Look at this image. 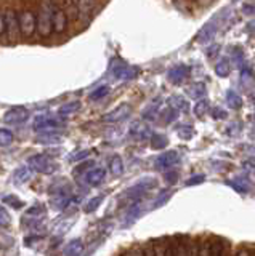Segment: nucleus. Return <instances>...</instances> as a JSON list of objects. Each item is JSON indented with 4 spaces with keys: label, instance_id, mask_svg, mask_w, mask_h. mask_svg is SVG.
<instances>
[{
    "label": "nucleus",
    "instance_id": "nucleus-40",
    "mask_svg": "<svg viewBox=\"0 0 255 256\" xmlns=\"http://www.w3.org/2000/svg\"><path fill=\"white\" fill-rule=\"evenodd\" d=\"M7 32V26H5V13L0 10V36H4Z\"/></svg>",
    "mask_w": 255,
    "mask_h": 256
},
{
    "label": "nucleus",
    "instance_id": "nucleus-41",
    "mask_svg": "<svg viewBox=\"0 0 255 256\" xmlns=\"http://www.w3.org/2000/svg\"><path fill=\"white\" fill-rule=\"evenodd\" d=\"M143 253H145V256H154V246H153V240L143 248Z\"/></svg>",
    "mask_w": 255,
    "mask_h": 256
},
{
    "label": "nucleus",
    "instance_id": "nucleus-43",
    "mask_svg": "<svg viewBox=\"0 0 255 256\" xmlns=\"http://www.w3.org/2000/svg\"><path fill=\"white\" fill-rule=\"evenodd\" d=\"M234 256H252V253H250V252H247L245 248H239Z\"/></svg>",
    "mask_w": 255,
    "mask_h": 256
},
{
    "label": "nucleus",
    "instance_id": "nucleus-6",
    "mask_svg": "<svg viewBox=\"0 0 255 256\" xmlns=\"http://www.w3.org/2000/svg\"><path fill=\"white\" fill-rule=\"evenodd\" d=\"M28 165H29L31 170L37 172V173H52L55 168H57L53 165L52 160L44 154H37V156L29 157Z\"/></svg>",
    "mask_w": 255,
    "mask_h": 256
},
{
    "label": "nucleus",
    "instance_id": "nucleus-3",
    "mask_svg": "<svg viewBox=\"0 0 255 256\" xmlns=\"http://www.w3.org/2000/svg\"><path fill=\"white\" fill-rule=\"evenodd\" d=\"M170 248L173 256H193L194 242L188 236H177L170 238Z\"/></svg>",
    "mask_w": 255,
    "mask_h": 256
},
{
    "label": "nucleus",
    "instance_id": "nucleus-30",
    "mask_svg": "<svg viewBox=\"0 0 255 256\" xmlns=\"http://www.w3.org/2000/svg\"><path fill=\"white\" fill-rule=\"evenodd\" d=\"M151 144H153L154 149H164L167 144V138L164 134H154L153 140H151Z\"/></svg>",
    "mask_w": 255,
    "mask_h": 256
},
{
    "label": "nucleus",
    "instance_id": "nucleus-42",
    "mask_svg": "<svg viewBox=\"0 0 255 256\" xmlns=\"http://www.w3.org/2000/svg\"><path fill=\"white\" fill-rule=\"evenodd\" d=\"M212 116L215 117V118H226V112L223 110V109H213V112H212Z\"/></svg>",
    "mask_w": 255,
    "mask_h": 256
},
{
    "label": "nucleus",
    "instance_id": "nucleus-12",
    "mask_svg": "<svg viewBox=\"0 0 255 256\" xmlns=\"http://www.w3.org/2000/svg\"><path fill=\"white\" fill-rule=\"evenodd\" d=\"M105 176H106L105 168L95 166L85 173V182L90 184V186H98V184H101L103 181H105Z\"/></svg>",
    "mask_w": 255,
    "mask_h": 256
},
{
    "label": "nucleus",
    "instance_id": "nucleus-36",
    "mask_svg": "<svg viewBox=\"0 0 255 256\" xmlns=\"http://www.w3.org/2000/svg\"><path fill=\"white\" fill-rule=\"evenodd\" d=\"M220 52V45H217V44H213V45H210L209 48H207V52H205V56L209 60H212V58H215L217 56V53Z\"/></svg>",
    "mask_w": 255,
    "mask_h": 256
},
{
    "label": "nucleus",
    "instance_id": "nucleus-34",
    "mask_svg": "<svg viewBox=\"0 0 255 256\" xmlns=\"http://www.w3.org/2000/svg\"><path fill=\"white\" fill-rule=\"evenodd\" d=\"M100 204H101V197H95V198H92L90 202L85 205L84 210H85L87 213H92V212H95V210H97V208L100 206Z\"/></svg>",
    "mask_w": 255,
    "mask_h": 256
},
{
    "label": "nucleus",
    "instance_id": "nucleus-11",
    "mask_svg": "<svg viewBox=\"0 0 255 256\" xmlns=\"http://www.w3.org/2000/svg\"><path fill=\"white\" fill-rule=\"evenodd\" d=\"M188 76H189V68L185 66V64H180V66H175V68H172L169 70V74H167V78H169L170 84L180 85V84H183L188 78Z\"/></svg>",
    "mask_w": 255,
    "mask_h": 256
},
{
    "label": "nucleus",
    "instance_id": "nucleus-33",
    "mask_svg": "<svg viewBox=\"0 0 255 256\" xmlns=\"http://www.w3.org/2000/svg\"><path fill=\"white\" fill-rule=\"evenodd\" d=\"M157 109H159V101L154 104H149V106L145 109V112H143V117L145 118H154L156 117V112H157Z\"/></svg>",
    "mask_w": 255,
    "mask_h": 256
},
{
    "label": "nucleus",
    "instance_id": "nucleus-27",
    "mask_svg": "<svg viewBox=\"0 0 255 256\" xmlns=\"http://www.w3.org/2000/svg\"><path fill=\"white\" fill-rule=\"evenodd\" d=\"M15 140V134L7 130V128H0V146H10Z\"/></svg>",
    "mask_w": 255,
    "mask_h": 256
},
{
    "label": "nucleus",
    "instance_id": "nucleus-25",
    "mask_svg": "<svg viewBox=\"0 0 255 256\" xmlns=\"http://www.w3.org/2000/svg\"><path fill=\"white\" fill-rule=\"evenodd\" d=\"M226 102H228L229 108L239 109V108L242 106V98L236 92H228V94H226Z\"/></svg>",
    "mask_w": 255,
    "mask_h": 256
},
{
    "label": "nucleus",
    "instance_id": "nucleus-28",
    "mask_svg": "<svg viewBox=\"0 0 255 256\" xmlns=\"http://www.w3.org/2000/svg\"><path fill=\"white\" fill-rule=\"evenodd\" d=\"M13 178H15V181H17V182H25V181H28L31 178V172L28 170V168L21 166V168H18L17 172H15Z\"/></svg>",
    "mask_w": 255,
    "mask_h": 256
},
{
    "label": "nucleus",
    "instance_id": "nucleus-23",
    "mask_svg": "<svg viewBox=\"0 0 255 256\" xmlns=\"http://www.w3.org/2000/svg\"><path fill=\"white\" fill-rule=\"evenodd\" d=\"M109 170H111V173H113L114 176H121L122 172H124L122 158L119 157V156H114L113 158H111V162H109Z\"/></svg>",
    "mask_w": 255,
    "mask_h": 256
},
{
    "label": "nucleus",
    "instance_id": "nucleus-13",
    "mask_svg": "<svg viewBox=\"0 0 255 256\" xmlns=\"http://www.w3.org/2000/svg\"><path fill=\"white\" fill-rule=\"evenodd\" d=\"M42 216H44V208L41 205L39 206L36 205L33 208H29V210L25 213V216H23V226H26V228L34 226V224L37 222V220L42 218Z\"/></svg>",
    "mask_w": 255,
    "mask_h": 256
},
{
    "label": "nucleus",
    "instance_id": "nucleus-1",
    "mask_svg": "<svg viewBox=\"0 0 255 256\" xmlns=\"http://www.w3.org/2000/svg\"><path fill=\"white\" fill-rule=\"evenodd\" d=\"M53 0H41V8L37 12V32L39 36L47 38L53 32V12H55Z\"/></svg>",
    "mask_w": 255,
    "mask_h": 256
},
{
    "label": "nucleus",
    "instance_id": "nucleus-5",
    "mask_svg": "<svg viewBox=\"0 0 255 256\" xmlns=\"http://www.w3.org/2000/svg\"><path fill=\"white\" fill-rule=\"evenodd\" d=\"M29 118V110L23 106H17V108H12L5 112L4 116V122L7 125H13V126H18V125H23L26 124Z\"/></svg>",
    "mask_w": 255,
    "mask_h": 256
},
{
    "label": "nucleus",
    "instance_id": "nucleus-35",
    "mask_svg": "<svg viewBox=\"0 0 255 256\" xmlns=\"http://www.w3.org/2000/svg\"><path fill=\"white\" fill-rule=\"evenodd\" d=\"M193 128L191 126H181L178 128V134H180V138H185V140H189L191 136H193Z\"/></svg>",
    "mask_w": 255,
    "mask_h": 256
},
{
    "label": "nucleus",
    "instance_id": "nucleus-20",
    "mask_svg": "<svg viewBox=\"0 0 255 256\" xmlns=\"http://www.w3.org/2000/svg\"><path fill=\"white\" fill-rule=\"evenodd\" d=\"M84 253V244L81 240H73L65 248V256H81Z\"/></svg>",
    "mask_w": 255,
    "mask_h": 256
},
{
    "label": "nucleus",
    "instance_id": "nucleus-39",
    "mask_svg": "<svg viewBox=\"0 0 255 256\" xmlns=\"http://www.w3.org/2000/svg\"><path fill=\"white\" fill-rule=\"evenodd\" d=\"M121 256H145V253H143V250H140V248H133V250L124 252Z\"/></svg>",
    "mask_w": 255,
    "mask_h": 256
},
{
    "label": "nucleus",
    "instance_id": "nucleus-2",
    "mask_svg": "<svg viewBox=\"0 0 255 256\" xmlns=\"http://www.w3.org/2000/svg\"><path fill=\"white\" fill-rule=\"evenodd\" d=\"M18 20H20V30H21V37L31 38L36 32H37V16L33 10H21L18 13Z\"/></svg>",
    "mask_w": 255,
    "mask_h": 256
},
{
    "label": "nucleus",
    "instance_id": "nucleus-44",
    "mask_svg": "<svg viewBox=\"0 0 255 256\" xmlns=\"http://www.w3.org/2000/svg\"><path fill=\"white\" fill-rule=\"evenodd\" d=\"M202 181H204L202 176H197V178H191L186 184H188V186H191V184H197V182H202Z\"/></svg>",
    "mask_w": 255,
    "mask_h": 256
},
{
    "label": "nucleus",
    "instance_id": "nucleus-21",
    "mask_svg": "<svg viewBox=\"0 0 255 256\" xmlns=\"http://www.w3.org/2000/svg\"><path fill=\"white\" fill-rule=\"evenodd\" d=\"M186 93H188L193 100H201L202 96L207 93V88H205V85H204V84L196 82V84H193V85H191V86L188 88Z\"/></svg>",
    "mask_w": 255,
    "mask_h": 256
},
{
    "label": "nucleus",
    "instance_id": "nucleus-10",
    "mask_svg": "<svg viewBox=\"0 0 255 256\" xmlns=\"http://www.w3.org/2000/svg\"><path fill=\"white\" fill-rule=\"evenodd\" d=\"M68 13L63 10L60 6H55V12H53V32L57 34H63L66 29H68Z\"/></svg>",
    "mask_w": 255,
    "mask_h": 256
},
{
    "label": "nucleus",
    "instance_id": "nucleus-19",
    "mask_svg": "<svg viewBox=\"0 0 255 256\" xmlns=\"http://www.w3.org/2000/svg\"><path fill=\"white\" fill-rule=\"evenodd\" d=\"M215 32H217V29H215V22L210 21V22H207L201 30H199V34H197L196 40H197L199 44H204V42H207V40H210V38L215 36Z\"/></svg>",
    "mask_w": 255,
    "mask_h": 256
},
{
    "label": "nucleus",
    "instance_id": "nucleus-24",
    "mask_svg": "<svg viewBox=\"0 0 255 256\" xmlns=\"http://www.w3.org/2000/svg\"><path fill=\"white\" fill-rule=\"evenodd\" d=\"M231 72V66H229V61L228 60H220V62H217V66H215V74L218 77L225 78L229 76Z\"/></svg>",
    "mask_w": 255,
    "mask_h": 256
},
{
    "label": "nucleus",
    "instance_id": "nucleus-18",
    "mask_svg": "<svg viewBox=\"0 0 255 256\" xmlns=\"http://www.w3.org/2000/svg\"><path fill=\"white\" fill-rule=\"evenodd\" d=\"M130 134L138 140H146L151 136V132H149V126L143 122H133L130 125Z\"/></svg>",
    "mask_w": 255,
    "mask_h": 256
},
{
    "label": "nucleus",
    "instance_id": "nucleus-22",
    "mask_svg": "<svg viewBox=\"0 0 255 256\" xmlns=\"http://www.w3.org/2000/svg\"><path fill=\"white\" fill-rule=\"evenodd\" d=\"M79 109H81V102H79V101H73V102L65 104V106H61L60 110H58V114H60L61 117H68V116L76 114V112H77Z\"/></svg>",
    "mask_w": 255,
    "mask_h": 256
},
{
    "label": "nucleus",
    "instance_id": "nucleus-4",
    "mask_svg": "<svg viewBox=\"0 0 255 256\" xmlns=\"http://www.w3.org/2000/svg\"><path fill=\"white\" fill-rule=\"evenodd\" d=\"M111 74L119 80H132L138 76V69L127 66L121 60H114L113 64H111Z\"/></svg>",
    "mask_w": 255,
    "mask_h": 256
},
{
    "label": "nucleus",
    "instance_id": "nucleus-17",
    "mask_svg": "<svg viewBox=\"0 0 255 256\" xmlns=\"http://www.w3.org/2000/svg\"><path fill=\"white\" fill-rule=\"evenodd\" d=\"M209 256H228V244L223 238L213 237Z\"/></svg>",
    "mask_w": 255,
    "mask_h": 256
},
{
    "label": "nucleus",
    "instance_id": "nucleus-14",
    "mask_svg": "<svg viewBox=\"0 0 255 256\" xmlns=\"http://www.w3.org/2000/svg\"><path fill=\"white\" fill-rule=\"evenodd\" d=\"M177 162H178V154L175 150H169V152H165V154L157 157L156 168H159V170H164V168H169V166L175 165Z\"/></svg>",
    "mask_w": 255,
    "mask_h": 256
},
{
    "label": "nucleus",
    "instance_id": "nucleus-38",
    "mask_svg": "<svg viewBox=\"0 0 255 256\" xmlns=\"http://www.w3.org/2000/svg\"><path fill=\"white\" fill-rule=\"evenodd\" d=\"M4 202L5 204H13L15 205V208H20L21 205H23V202H20V198L18 197H15V196H7L5 198H4Z\"/></svg>",
    "mask_w": 255,
    "mask_h": 256
},
{
    "label": "nucleus",
    "instance_id": "nucleus-29",
    "mask_svg": "<svg viewBox=\"0 0 255 256\" xmlns=\"http://www.w3.org/2000/svg\"><path fill=\"white\" fill-rule=\"evenodd\" d=\"M209 109V101L207 100H199L194 106V116L196 117H204V114Z\"/></svg>",
    "mask_w": 255,
    "mask_h": 256
},
{
    "label": "nucleus",
    "instance_id": "nucleus-47",
    "mask_svg": "<svg viewBox=\"0 0 255 256\" xmlns=\"http://www.w3.org/2000/svg\"><path fill=\"white\" fill-rule=\"evenodd\" d=\"M196 2L199 4V5H202V6H205V5H210L213 0H196Z\"/></svg>",
    "mask_w": 255,
    "mask_h": 256
},
{
    "label": "nucleus",
    "instance_id": "nucleus-32",
    "mask_svg": "<svg viewBox=\"0 0 255 256\" xmlns=\"http://www.w3.org/2000/svg\"><path fill=\"white\" fill-rule=\"evenodd\" d=\"M170 104L175 109H180V110H186L188 109V102L183 98H180V96H173V98L170 100Z\"/></svg>",
    "mask_w": 255,
    "mask_h": 256
},
{
    "label": "nucleus",
    "instance_id": "nucleus-48",
    "mask_svg": "<svg viewBox=\"0 0 255 256\" xmlns=\"http://www.w3.org/2000/svg\"><path fill=\"white\" fill-rule=\"evenodd\" d=\"M252 256H255V253H252Z\"/></svg>",
    "mask_w": 255,
    "mask_h": 256
},
{
    "label": "nucleus",
    "instance_id": "nucleus-16",
    "mask_svg": "<svg viewBox=\"0 0 255 256\" xmlns=\"http://www.w3.org/2000/svg\"><path fill=\"white\" fill-rule=\"evenodd\" d=\"M95 6H97V0H76V8L79 16L82 18H90Z\"/></svg>",
    "mask_w": 255,
    "mask_h": 256
},
{
    "label": "nucleus",
    "instance_id": "nucleus-8",
    "mask_svg": "<svg viewBox=\"0 0 255 256\" xmlns=\"http://www.w3.org/2000/svg\"><path fill=\"white\" fill-rule=\"evenodd\" d=\"M130 112H132L130 104H121V106H117L116 109H113L111 112H108V114L103 116V120H105V122H109V124H117L129 117Z\"/></svg>",
    "mask_w": 255,
    "mask_h": 256
},
{
    "label": "nucleus",
    "instance_id": "nucleus-7",
    "mask_svg": "<svg viewBox=\"0 0 255 256\" xmlns=\"http://www.w3.org/2000/svg\"><path fill=\"white\" fill-rule=\"evenodd\" d=\"M4 13H5V26H7V32H9V38L17 40L21 36L18 13L13 8H7Z\"/></svg>",
    "mask_w": 255,
    "mask_h": 256
},
{
    "label": "nucleus",
    "instance_id": "nucleus-9",
    "mask_svg": "<svg viewBox=\"0 0 255 256\" xmlns=\"http://www.w3.org/2000/svg\"><path fill=\"white\" fill-rule=\"evenodd\" d=\"M60 128V124L57 120L49 118V117H44V116H39L34 120V130L36 132H41V133H55Z\"/></svg>",
    "mask_w": 255,
    "mask_h": 256
},
{
    "label": "nucleus",
    "instance_id": "nucleus-37",
    "mask_svg": "<svg viewBox=\"0 0 255 256\" xmlns=\"http://www.w3.org/2000/svg\"><path fill=\"white\" fill-rule=\"evenodd\" d=\"M242 13L247 16H253L255 14V2H247L242 5Z\"/></svg>",
    "mask_w": 255,
    "mask_h": 256
},
{
    "label": "nucleus",
    "instance_id": "nucleus-45",
    "mask_svg": "<svg viewBox=\"0 0 255 256\" xmlns=\"http://www.w3.org/2000/svg\"><path fill=\"white\" fill-rule=\"evenodd\" d=\"M87 156H89V150H84V152H81V154L74 156V157H73V160H82V158H85Z\"/></svg>",
    "mask_w": 255,
    "mask_h": 256
},
{
    "label": "nucleus",
    "instance_id": "nucleus-15",
    "mask_svg": "<svg viewBox=\"0 0 255 256\" xmlns=\"http://www.w3.org/2000/svg\"><path fill=\"white\" fill-rule=\"evenodd\" d=\"M210 245H212V238L199 237L197 240H194L193 256H209L210 254Z\"/></svg>",
    "mask_w": 255,
    "mask_h": 256
},
{
    "label": "nucleus",
    "instance_id": "nucleus-46",
    "mask_svg": "<svg viewBox=\"0 0 255 256\" xmlns=\"http://www.w3.org/2000/svg\"><path fill=\"white\" fill-rule=\"evenodd\" d=\"M165 180H167V181H170V182H173L175 180H177V174H175V173H169V174L165 176Z\"/></svg>",
    "mask_w": 255,
    "mask_h": 256
},
{
    "label": "nucleus",
    "instance_id": "nucleus-26",
    "mask_svg": "<svg viewBox=\"0 0 255 256\" xmlns=\"http://www.w3.org/2000/svg\"><path fill=\"white\" fill-rule=\"evenodd\" d=\"M109 93V86L108 85H101V86H98V88H95V90L90 93V96L89 98L92 100V101H98V100H101V98H105V96Z\"/></svg>",
    "mask_w": 255,
    "mask_h": 256
},
{
    "label": "nucleus",
    "instance_id": "nucleus-31",
    "mask_svg": "<svg viewBox=\"0 0 255 256\" xmlns=\"http://www.w3.org/2000/svg\"><path fill=\"white\" fill-rule=\"evenodd\" d=\"M12 224V216L4 206H0V228H9Z\"/></svg>",
    "mask_w": 255,
    "mask_h": 256
}]
</instances>
